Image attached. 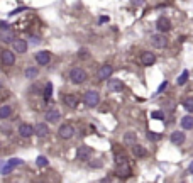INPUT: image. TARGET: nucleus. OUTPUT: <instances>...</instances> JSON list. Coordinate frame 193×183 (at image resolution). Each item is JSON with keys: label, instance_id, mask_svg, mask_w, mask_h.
Masks as SVG:
<instances>
[{"label": "nucleus", "instance_id": "obj_1", "mask_svg": "<svg viewBox=\"0 0 193 183\" xmlns=\"http://www.w3.org/2000/svg\"><path fill=\"white\" fill-rule=\"evenodd\" d=\"M70 80L75 85H81V83H85L88 80V75L83 68H73L70 71Z\"/></svg>", "mask_w": 193, "mask_h": 183}, {"label": "nucleus", "instance_id": "obj_2", "mask_svg": "<svg viewBox=\"0 0 193 183\" xmlns=\"http://www.w3.org/2000/svg\"><path fill=\"white\" fill-rule=\"evenodd\" d=\"M83 102L86 103L88 107H96L100 102V95L96 90H88L85 92V95H83Z\"/></svg>", "mask_w": 193, "mask_h": 183}, {"label": "nucleus", "instance_id": "obj_3", "mask_svg": "<svg viewBox=\"0 0 193 183\" xmlns=\"http://www.w3.org/2000/svg\"><path fill=\"white\" fill-rule=\"evenodd\" d=\"M0 63L3 66H12L15 63V55L10 49H0Z\"/></svg>", "mask_w": 193, "mask_h": 183}, {"label": "nucleus", "instance_id": "obj_4", "mask_svg": "<svg viewBox=\"0 0 193 183\" xmlns=\"http://www.w3.org/2000/svg\"><path fill=\"white\" fill-rule=\"evenodd\" d=\"M166 44H168V39L164 37V34H153L151 36V46L153 48H156V49H163V48H166Z\"/></svg>", "mask_w": 193, "mask_h": 183}, {"label": "nucleus", "instance_id": "obj_5", "mask_svg": "<svg viewBox=\"0 0 193 183\" xmlns=\"http://www.w3.org/2000/svg\"><path fill=\"white\" fill-rule=\"evenodd\" d=\"M58 136L61 139H71L75 136V127L71 124H63V126L58 129Z\"/></svg>", "mask_w": 193, "mask_h": 183}, {"label": "nucleus", "instance_id": "obj_6", "mask_svg": "<svg viewBox=\"0 0 193 183\" xmlns=\"http://www.w3.org/2000/svg\"><path fill=\"white\" fill-rule=\"evenodd\" d=\"M17 132H19L20 137H24V139H29L31 136H34V126H31V124H27V122H22V124L19 126Z\"/></svg>", "mask_w": 193, "mask_h": 183}, {"label": "nucleus", "instance_id": "obj_7", "mask_svg": "<svg viewBox=\"0 0 193 183\" xmlns=\"http://www.w3.org/2000/svg\"><path fill=\"white\" fill-rule=\"evenodd\" d=\"M112 71H114V68H112L110 65H102V66L98 68V71H96V76H98V80H100V81H103V80H110Z\"/></svg>", "mask_w": 193, "mask_h": 183}, {"label": "nucleus", "instance_id": "obj_8", "mask_svg": "<svg viewBox=\"0 0 193 183\" xmlns=\"http://www.w3.org/2000/svg\"><path fill=\"white\" fill-rule=\"evenodd\" d=\"M107 88L108 92H112V93H120V92L124 90V83L119 80V78H110L107 83Z\"/></svg>", "mask_w": 193, "mask_h": 183}, {"label": "nucleus", "instance_id": "obj_9", "mask_svg": "<svg viewBox=\"0 0 193 183\" xmlns=\"http://www.w3.org/2000/svg\"><path fill=\"white\" fill-rule=\"evenodd\" d=\"M91 154H93V149H91L90 146H80L78 151H76V159H80V161H88Z\"/></svg>", "mask_w": 193, "mask_h": 183}, {"label": "nucleus", "instance_id": "obj_10", "mask_svg": "<svg viewBox=\"0 0 193 183\" xmlns=\"http://www.w3.org/2000/svg\"><path fill=\"white\" fill-rule=\"evenodd\" d=\"M34 58H36V63L37 65L46 66V65H49V61H51V53H49V51H37Z\"/></svg>", "mask_w": 193, "mask_h": 183}, {"label": "nucleus", "instance_id": "obj_11", "mask_svg": "<svg viewBox=\"0 0 193 183\" xmlns=\"http://www.w3.org/2000/svg\"><path fill=\"white\" fill-rule=\"evenodd\" d=\"M44 119L48 120L49 124H56V122H60V119H61V112L58 109H49L44 114Z\"/></svg>", "mask_w": 193, "mask_h": 183}, {"label": "nucleus", "instance_id": "obj_12", "mask_svg": "<svg viewBox=\"0 0 193 183\" xmlns=\"http://www.w3.org/2000/svg\"><path fill=\"white\" fill-rule=\"evenodd\" d=\"M156 63V55L154 53H151V51H142V55H141V65L142 66H151V65H154Z\"/></svg>", "mask_w": 193, "mask_h": 183}, {"label": "nucleus", "instance_id": "obj_13", "mask_svg": "<svg viewBox=\"0 0 193 183\" xmlns=\"http://www.w3.org/2000/svg\"><path fill=\"white\" fill-rule=\"evenodd\" d=\"M156 29L161 32V34H164V32H168L171 29V20L168 17H159L158 22H156Z\"/></svg>", "mask_w": 193, "mask_h": 183}, {"label": "nucleus", "instance_id": "obj_14", "mask_svg": "<svg viewBox=\"0 0 193 183\" xmlns=\"http://www.w3.org/2000/svg\"><path fill=\"white\" fill-rule=\"evenodd\" d=\"M115 173H117V176H120V178H127V176H131L132 171H131L129 163H122V165H117Z\"/></svg>", "mask_w": 193, "mask_h": 183}, {"label": "nucleus", "instance_id": "obj_15", "mask_svg": "<svg viewBox=\"0 0 193 183\" xmlns=\"http://www.w3.org/2000/svg\"><path fill=\"white\" fill-rule=\"evenodd\" d=\"M12 48H14L15 53H19V55H24V53L27 51V41H24V39H15L14 43H12Z\"/></svg>", "mask_w": 193, "mask_h": 183}, {"label": "nucleus", "instance_id": "obj_16", "mask_svg": "<svg viewBox=\"0 0 193 183\" xmlns=\"http://www.w3.org/2000/svg\"><path fill=\"white\" fill-rule=\"evenodd\" d=\"M170 141L175 144V146H181V144L185 143V132H181V131H175V132H171Z\"/></svg>", "mask_w": 193, "mask_h": 183}, {"label": "nucleus", "instance_id": "obj_17", "mask_svg": "<svg viewBox=\"0 0 193 183\" xmlns=\"http://www.w3.org/2000/svg\"><path fill=\"white\" fill-rule=\"evenodd\" d=\"M34 134H37L39 137H46V136L49 134V127H48V124H44V122L36 124V126H34Z\"/></svg>", "mask_w": 193, "mask_h": 183}, {"label": "nucleus", "instance_id": "obj_18", "mask_svg": "<svg viewBox=\"0 0 193 183\" xmlns=\"http://www.w3.org/2000/svg\"><path fill=\"white\" fill-rule=\"evenodd\" d=\"M124 144H127V146H134V144H137V136L134 131H127L124 134Z\"/></svg>", "mask_w": 193, "mask_h": 183}, {"label": "nucleus", "instance_id": "obj_19", "mask_svg": "<svg viewBox=\"0 0 193 183\" xmlns=\"http://www.w3.org/2000/svg\"><path fill=\"white\" fill-rule=\"evenodd\" d=\"M63 102H65V105H68V107H71V109H75V107L78 105V98L75 97L73 93H66V95H63Z\"/></svg>", "mask_w": 193, "mask_h": 183}, {"label": "nucleus", "instance_id": "obj_20", "mask_svg": "<svg viewBox=\"0 0 193 183\" xmlns=\"http://www.w3.org/2000/svg\"><path fill=\"white\" fill-rule=\"evenodd\" d=\"M132 154L136 158H146L148 156V151H146V148L141 146V144H134L132 146Z\"/></svg>", "mask_w": 193, "mask_h": 183}, {"label": "nucleus", "instance_id": "obj_21", "mask_svg": "<svg viewBox=\"0 0 193 183\" xmlns=\"http://www.w3.org/2000/svg\"><path fill=\"white\" fill-rule=\"evenodd\" d=\"M181 127L185 131L193 129V115H185V117H181Z\"/></svg>", "mask_w": 193, "mask_h": 183}, {"label": "nucleus", "instance_id": "obj_22", "mask_svg": "<svg viewBox=\"0 0 193 183\" xmlns=\"http://www.w3.org/2000/svg\"><path fill=\"white\" fill-rule=\"evenodd\" d=\"M10 115H12L10 105H0V119H9Z\"/></svg>", "mask_w": 193, "mask_h": 183}, {"label": "nucleus", "instance_id": "obj_23", "mask_svg": "<svg viewBox=\"0 0 193 183\" xmlns=\"http://www.w3.org/2000/svg\"><path fill=\"white\" fill-rule=\"evenodd\" d=\"M0 39L3 41V43H14V32L12 31H2V34H0Z\"/></svg>", "mask_w": 193, "mask_h": 183}, {"label": "nucleus", "instance_id": "obj_24", "mask_svg": "<svg viewBox=\"0 0 193 183\" xmlns=\"http://www.w3.org/2000/svg\"><path fill=\"white\" fill-rule=\"evenodd\" d=\"M188 76H190V73H188V70H183V73L178 76V80H176V83H178L180 86H181V85H185V83L188 81Z\"/></svg>", "mask_w": 193, "mask_h": 183}, {"label": "nucleus", "instance_id": "obj_25", "mask_svg": "<svg viewBox=\"0 0 193 183\" xmlns=\"http://www.w3.org/2000/svg\"><path fill=\"white\" fill-rule=\"evenodd\" d=\"M51 95H53V83L48 81V83H46V86H44V98H46V100H49Z\"/></svg>", "mask_w": 193, "mask_h": 183}, {"label": "nucleus", "instance_id": "obj_26", "mask_svg": "<svg viewBox=\"0 0 193 183\" xmlns=\"http://www.w3.org/2000/svg\"><path fill=\"white\" fill-rule=\"evenodd\" d=\"M37 75H39V70H37V68H34V66H32V68H27V70H26V78H29V80H32V78H36Z\"/></svg>", "mask_w": 193, "mask_h": 183}, {"label": "nucleus", "instance_id": "obj_27", "mask_svg": "<svg viewBox=\"0 0 193 183\" xmlns=\"http://www.w3.org/2000/svg\"><path fill=\"white\" fill-rule=\"evenodd\" d=\"M183 107H185L188 112H191V114H193V97L185 98V100H183Z\"/></svg>", "mask_w": 193, "mask_h": 183}, {"label": "nucleus", "instance_id": "obj_28", "mask_svg": "<svg viewBox=\"0 0 193 183\" xmlns=\"http://www.w3.org/2000/svg\"><path fill=\"white\" fill-rule=\"evenodd\" d=\"M151 119L163 120V119H164V112H163V110H153V112H151Z\"/></svg>", "mask_w": 193, "mask_h": 183}, {"label": "nucleus", "instance_id": "obj_29", "mask_svg": "<svg viewBox=\"0 0 193 183\" xmlns=\"http://www.w3.org/2000/svg\"><path fill=\"white\" fill-rule=\"evenodd\" d=\"M36 165L39 166V168H44V166H48V165H49V161H48V158H46V156H37Z\"/></svg>", "mask_w": 193, "mask_h": 183}, {"label": "nucleus", "instance_id": "obj_30", "mask_svg": "<svg viewBox=\"0 0 193 183\" xmlns=\"http://www.w3.org/2000/svg\"><path fill=\"white\" fill-rule=\"evenodd\" d=\"M146 137H148L149 141H159L163 136H161V134H158V132H153V131H149L148 134H146Z\"/></svg>", "mask_w": 193, "mask_h": 183}, {"label": "nucleus", "instance_id": "obj_31", "mask_svg": "<svg viewBox=\"0 0 193 183\" xmlns=\"http://www.w3.org/2000/svg\"><path fill=\"white\" fill-rule=\"evenodd\" d=\"M88 56H90V51H88L86 48H81L78 51V58H80V60H86Z\"/></svg>", "mask_w": 193, "mask_h": 183}, {"label": "nucleus", "instance_id": "obj_32", "mask_svg": "<svg viewBox=\"0 0 193 183\" xmlns=\"http://www.w3.org/2000/svg\"><path fill=\"white\" fill-rule=\"evenodd\" d=\"M115 163L117 165L127 163V156H125V154H119V153H117V154H115Z\"/></svg>", "mask_w": 193, "mask_h": 183}, {"label": "nucleus", "instance_id": "obj_33", "mask_svg": "<svg viewBox=\"0 0 193 183\" xmlns=\"http://www.w3.org/2000/svg\"><path fill=\"white\" fill-rule=\"evenodd\" d=\"M0 168H2V175H9V173L12 171V170H14V168H12V166L9 165V163H7V165H2Z\"/></svg>", "mask_w": 193, "mask_h": 183}, {"label": "nucleus", "instance_id": "obj_34", "mask_svg": "<svg viewBox=\"0 0 193 183\" xmlns=\"http://www.w3.org/2000/svg\"><path fill=\"white\" fill-rule=\"evenodd\" d=\"M9 165L14 168V166H19V165H22V159H19V158H12V159L9 161Z\"/></svg>", "mask_w": 193, "mask_h": 183}, {"label": "nucleus", "instance_id": "obj_35", "mask_svg": "<svg viewBox=\"0 0 193 183\" xmlns=\"http://www.w3.org/2000/svg\"><path fill=\"white\" fill-rule=\"evenodd\" d=\"M0 29H2V31H9V22H5V20H0Z\"/></svg>", "mask_w": 193, "mask_h": 183}, {"label": "nucleus", "instance_id": "obj_36", "mask_svg": "<svg viewBox=\"0 0 193 183\" xmlns=\"http://www.w3.org/2000/svg\"><path fill=\"white\" fill-rule=\"evenodd\" d=\"M166 86H168V81L164 80V81L161 83V85H159V88H158V92H156V93H163V90H164Z\"/></svg>", "mask_w": 193, "mask_h": 183}, {"label": "nucleus", "instance_id": "obj_37", "mask_svg": "<svg viewBox=\"0 0 193 183\" xmlns=\"http://www.w3.org/2000/svg\"><path fill=\"white\" fill-rule=\"evenodd\" d=\"M0 131H5V134H10V132H9L10 127L9 126H0Z\"/></svg>", "mask_w": 193, "mask_h": 183}, {"label": "nucleus", "instance_id": "obj_38", "mask_svg": "<svg viewBox=\"0 0 193 183\" xmlns=\"http://www.w3.org/2000/svg\"><path fill=\"white\" fill-rule=\"evenodd\" d=\"M22 10H26L24 7H19V9H15L14 12H10V15H15V14H19V12H22Z\"/></svg>", "mask_w": 193, "mask_h": 183}, {"label": "nucleus", "instance_id": "obj_39", "mask_svg": "<svg viewBox=\"0 0 193 183\" xmlns=\"http://www.w3.org/2000/svg\"><path fill=\"white\" fill-rule=\"evenodd\" d=\"M90 166H93V168H96V166H102V161H93V163H90Z\"/></svg>", "mask_w": 193, "mask_h": 183}, {"label": "nucleus", "instance_id": "obj_40", "mask_svg": "<svg viewBox=\"0 0 193 183\" xmlns=\"http://www.w3.org/2000/svg\"><path fill=\"white\" fill-rule=\"evenodd\" d=\"M100 24H103V22H108V17H105V15H102V17H100V20H98Z\"/></svg>", "mask_w": 193, "mask_h": 183}, {"label": "nucleus", "instance_id": "obj_41", "mask_svg": "<svg viewBox=\"0 0 193 183\" xmlns=\"http://www.w3.org/2000/svg\"><path fill=\"white\" fill-rule=\"evenodd\" d=\"M31 41H32V43H34V44H37L41 39H39V37H37V36H32V39H31Z\"/></svg>", "mask_w": 193, "mask_h": 183}, {"label": "nucleus", "instance_id": "obj_42", "mask_svg": "<svg viewBox=\"0 0 193 183\" xmlns=\"http://www.w3.org/2000/svg\"><path fill=\"white\" fill-rule=\"evenodd\" d=\"M188 171H190L193 175V161H191V165H190V168H188Z\"/></svg>", "mask_w": 193, "mask_h": 183}, {"label": "nucleus", "instance_id": "obj_43", "mask_svg": "<svg viewBox=\"0 0 193 183\" xmlns=\"http://www.w3.org/2000/svg\"><path fill=\"white\" fill-rule=\"evenodd\" d=\"M134 3H142V0H134Z\"/></svg>", "mask_w": 193, "mask_h": 183}]
</instances>
